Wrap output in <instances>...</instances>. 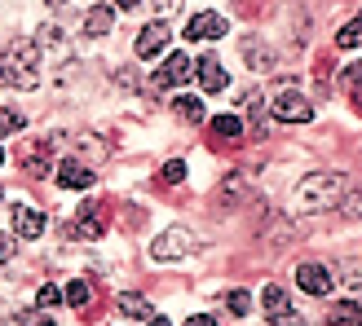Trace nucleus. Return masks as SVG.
<instances>
[{"label":"nucleus","instance_id":"f257e3e1","mask_svg":"<svg viewBox=\"0 0 362 326\" xmlns=\"http://www.w3.org/2000/svg\"><path fill=\"white\" fill-rule=\"evenodd\" d=\"M340 198H345V181L336 172H314V176L296 181V190H292L296 212H327V207L340 203Z\"/></svg>","mask_w":362,"mask_h":326},{"label":"nucleus","instance_id":"f03ea898","mask_svg":"<svg viewBox=\"0 0 362 326\" xmlns=\"http://www.w3.org/2000/svg\"><path fill=\"white\" fill-rule=\"evenodd\" d=\"M0 84L5 88H35L40 76H35V44L18 40L13 49L0 53Z\"/></svg>","mask_w":362,"mask_h":326},{"label":"nucleus","instance_id":"7ed1b4c3","mask_svg":"<svg viewBox=\"0 0 362 326\" xmlns=\"http://www.w3.org/2000/svg\"><path fill=\"white\" fill-rule=\"evenodd\" d=\"M190 251H194V234H190L186 225H173V229H164V234L155 239L151 260H159V265H164V260H186Z\"/></svg>","mask_w":362,"mask_h":326},{"label":"nucleus","instance_id":"20e7f679","mask_svg":"<svg viewBox=\"0 0 362 326\" xmlns=\"http://www.w3.org/2000/svg\"><path fill=\"white\" fill-rule=\"evenodd\" d=\"M274 119H283V123H310L314 119V106L305 102L296 88H283V93L274 97Z\"/></svg>","mask_w":362,"mask_h":326},{"label":"nucleus","instance_id":"39448f33","mask_svg":"<svg viewBox=\"0 0 362 326\" xmlns=\"http://www.w3.org/2000/svg\"><path fill=\"white\" fill-rule=\"evenodd\" d=\"M221 35H226V18H221V13H212V9L194 13L190 23H186V40H194V44H204V40H221Z\"/></svg>","mask_w":362,"mask_h":326},{"label":"nucleus","instance_id":"423d86ee","mask_svg":"<svg viewBox=\"0 0 362 326\" xmlns=\"http://www.w3.org/2000/svg\"><path fill=\"white\" fill-rule=\"evenodd\" d=\"M53 181H58L62 190H88L93 186V168L80 163V159H62L58 168H53Z\"/></svg>","mask_w":362,"mask_h":326},{"label":"nucleus","instance_id":"0eeeda50","mask_svg":"<svg viewBox=\"0 0 362 326\" xmlns=\"http://www.w3.org/2000/svg\"><path fill=\"white\" fill-rule=\"evenodd\" d=\"M296 282H300L305 296H327L332 291V274H327V265H318V260H305L296 269Z\"/></svg>","mask_w":362,"mask_h":326},{"label":"nucleus","instance_id":"6e6552de","mask_svg":"<svg viewBox=\"0 0 362 326\" xmlns=\"http://www.w3.org/2000/svg\"><path fill=\"white\" fill-rule=\"evenodd\" d=\"M190 76H194V66H190V58H186V53H168V58H164V66L155 71V80L164 84V88H181V84H186Z\"/></svg>","mask_w":362,"mask_h":326},{"label":"nucleus","instance_id":"1a4fd4ad","mask_svg":"<svg viewBox=\"0 0 362 326\" xmlns=\"http://www.w3.org/2000/svg\"><path fill=\"white\" fill-rule=\"evenodd\" d=\"M168 49V23L159 18V23H146L137 35V58H159V53Z\"/></svg>","mask_w":362,"mask_h":326},{"label":"nucleus","instance_id":"9d476101","mask_svg":"<svg viewBox=\"0 0 362 326\" xmlns=\"http://www.w3.org/2000/svg\"><path fill=\"white\" fill-rule=\"evenodd\" d=\"M243 62H247V71H274V49H269L261 35H243Z\"/></svg>","mask_w":362,"mask_h":326},{"label":"nucleus","instance_id":"9b49d317","mask_svg":"<svg viewBox=\"0 0 362 326\" xmlns=\"http://www.w3.org/2000/svg\"><path fill=\"white\" fill-rule=\"evenodd\" d=\"M13 234H18V239H40V234H45V216H40V207L18 203V207H13Z\"/></svg>","mask_w":362,"mask_h":326},{"label":"nucleus","instance_id":"f8f14e48","mask_svg":"<svg viewBox=\"0 0 362 326\" xmlns=\"http://www.w3.org/2000/svg\"><path fill=\"white\" fill-rule=\"evenodd\" d=\"M71 234H76V239H102V234H106L102 207H98V203H84V207H80V225H71Z\"/></svg>","mask_w":362,"mask_h":326},{"label":"nucleus","instance_id":"ddd939ff","mask_svg":"<svg viewBox=\"0 0 362 326\" xmlns=\"http://www.w3.org/2000/svg\"><path fill=\"white\" fill-rule=\"evenodd\" d=\"M194 76H199V84H204V93H221L226 88V71H221V62H216L212 53L194 62Z\"/></svg>","mask_w":362,"mask_h":326},{"label":"nucleus","instance_id":"4468645a","mask_svg":"<svg viewBox=\"0 0 362 326\" xmlns=\"http://www.w3.org/2000/svg\"><path fill=\"white\" fill-rule=\"evenodd\" d=\"M23 168L31 176H49V146L45 141H31V146H23Z\"/></svg>","mask_w":362,"mask_h":326},{"label":"nucleus","instance_id":"2eb2a0df","mask_svg":"<svg viewBox=\"0 0 362 326\" xmlns=\"http://www.w3.org/2000/svg\"><path fill=\"white\" fill-rule=\"evenodd\" d=\"M243 106H247V123H252V133L265 137V97L257 93V88H247V93H243Z\"/></svg>","mask_w":362,"mask_h":326},{"label":"nucleus","instance_id":"dca6fc26","mask_svg":"<svg viewBox=\"0 0 362 326\" xmlns=\"http://www.w3.org/2000/svg\"><path fill=\"white\" fill-rule=\"evenodd\" d=\"M261 304H265V313H269V318H279V313L292 309V300H287V291H283L279 282H269L265 291H261Z\"/></svg>","mask_w":362,"mask_h":326},{"label":"nucleus","instance_id":"f3484780","mask_svg":"<svg viewBox=\"0 0 362 326\" xmlns=\"http://www.w3.org/2000/svg\"><path fill=\"white\" fill-rule=\"evenodd\" d=\"M115 304H119V313H124V318H155V313H151V300H146V296H137V291H124Z\"/></svg>","mask_w":362,"mask_h":326},{"label":"nucleus","instance_id":"a211bd4d","mask_svg":"<svg viewBox=\"0 0 362 326\" xmlns=\"http://www.w3.org/2000/svg\"><path fill=\"white\" fill-rule=\"evenodd\" d=\"M111 23H115V13L106 9V5L88 9V18H84V35H106V31H111Z\"/></svg>","mask_w":362,"mask_h":326},{"label":"nucleus","instance_id":"6ab92c4d","mask_svg":"<svg viewBox=\"0 0 362 326\" xmlns=\"http://www.w3.org/2000/svg\"><path fill=\"white\" fill-rule=\"evenodd\" d=\"M327 326H362V304H332Z\"/></svg>","mask_w":362,"mask_h":326},{"label":"nucleus","instance_id":"aec40b11","mask_svg":"<svg viewBox=\"0 0 362 326\" xmlns=\"http://www.w3.org/2000/svg\"><path fill=\"white\" fill-rule=\"evenodd\" d=\"M212 133L221 137V141H234V137H243V119L239 115H216L212 119Z\"/></svg>","mask_w":362,"mask_h":326},{"label":"nucleus","instance_id":"412c9836","mask_svg":"<svg viewBox=\"0 0 362 326\" xmlns=\"http://www.w3.org/2000/svg\"><path fill=\"white\" fill-rule=\"evenodd\" d=\"M336 44H340V49H358V44H362V13L349 18V23L336 31Z\"/></svg>","mask_w":362,"mask_h":326},{"label":"nucleus","instance_id":"4be33fe9","mask_svg":"<svg viewBox=\"0 0 362 326\" xmlns=\"http://www.w3.org/2000/svg\"><path fill=\"white\" fill-rule=\"evenodd\" d=\"M173 106H177V115L186 119V123H204V115H208V111H204V102H199V97H177Z\"/></svg>","mask_w":362,"mask_h":326},{"label":"nucleus","instance_id":"5701e85b","mask_svg":"<svg viewBox=\"0 0 362 326\" xmlns=\"http://www.w3.org/2000/svg\"><path fill=\"white\" fill-rule=\"evenodd\" d=\"M243 194H247L243 176H226V186H221V198H216V207H230V203H239Z\"/></svg>","mask_w":362,"mask_h":326},{"label":"nucleus","instance_id":"b1692460","mask_svg":"<svg viewBox=\"0 0 362 326\" xmlns=\"http://www.w3.org/2000/svg\"><path fill=\"white\" fill-rule=\"evenodd\" d=\"M88 300H93V286H88V282H66V304H71V309H84V304Z\"/></svg>","mask_w":362,"mask_h":326},{"label":"nucleus","instance_id":"393cba45","mask_svg":"<svg viewBox=\"0 0 362 326\" xmlns=\"http://www.w3.org/2000/svg\"><path fill=\"white\" fill-rule=\"evenodd\" d=\"M226 309H230L234 318H247V313H252V296L243 291V286H239V291H226Z\"/></svg>","mask_w":362,"mask_h":326},{"label":"nucleus","instance_id":"a878e982","mask_svg":"<svg viewBox=\"0 0 362 326\" xmlns=\"http://www.w3.org/2000/svg\"><path fill=\"white\" fill-rule=\"evenodd\" d=\"M159 181H164V186H181V181H186V163H181V159L164 163V172H159Z\"/></svg>","mask_w":362,"mask_h":326},{"label":"nucleus","instance_id":"bb28decb","mask_svg":"<svg viewBox=\"0 0 362 326\" xmlns=\"http://www.w3.org/2000/svg\"><path fill=\"white\" fill-rule=\"evenodd\" d=\"M340 278H345V286H362V260H345L340 265Z\"/></svg>","mask_w":362,"mask_h":326},{"label":"nucleus","instance_id":"cd10ccee","mask_svg":"<svg viewBox=\"0 0 362 326\" xmlns=\"http://www.w3.org/2000/svg\"><path fill=\"white\" fill-rule=\"evenodd\" d=\"M35 300H40V309H53V304H62V286L45 282V286H40V296H35Z\"/></svg>","mask_w":362,"mask_h":326},{"label":"nucleus","instance_id":"c85d7f7f","mask_svg":"<svg viewBox=\"0 0 362 326\" xmlns=\"http://www.w3.org/2000/svg\"><path fill=\"white\" fill-rule=\"evenodd\" d=\"M23 123H27V115H18V111H5V115H0V137H5V133H18Z\"/></svg>","mask_w":362,"mask_h":326},{"label":"nucleus","instance_id":"c756f323","mask_svg":"<svg viewBox=\"0 0 362 326\" xmlns=\"http://www.w3.org/2000/svg\"><path fill=\"white\" fill-rule=\"evenodd\" d=\"M269 326H305V318H300L296 309H287V313H279V318H269Z\"/></svg>","mask_w":362,"mask_h":326},{"label":"nucleus","instance_id":"7c9ffc66","mask_svg":"<svg viewBox=\"0 0 362 326\" xmlns=\"http://www.w3.org/2000/svg\"><path fill=\"white\" fill-rule=\"evenodd\" d=\"M13 234H0V260H13Z\"/></svg>","mask_w":362,"mask_h":326},{"label":"nucleus","instance_id":"2f4dec72","mask_svg":"<svg viewBox=\"0 0 362 326\" xmlns=\"http://www.w3.org/2000/svg\"><path fill=\"white\" fill-rule=\"evenodd\" d=\"M23 326H53V318H45V313H27Z\"/></svg>","mask_w":362,"mask_h":326},{"label":"nucleus","instance_id":"473e14b6","mask_svg":"<svg viewBox=\"0 0 362 326\" xmlns=\"http://www.w3.org/2000/svg\"><path fill=\"white\" fill-rule=\"evenodd\" d=\"M177 5H181V0H155V9H159V18H168V13H173Z\"/></svg>","mask_w":362,"mask_h":326},{"label":"nucleus","instance_id":"72a5a7b5","mask_svg":"<svg viewBox=\"0 0 362 326\" xmlns=\"http://www.w3.org/2000/svg\"><path fill=\"white\" fill-rule=\"evenodd\" d=\"M186 326H216V318H208V313H199V318H186Z\"/></svg>","mask_w":362,"mask_h":326},{"label":"nucleus","instance_id":"f704fd0d","mask_svg":"<svg viewBox=\"0 0 362 326\" xmlns=\"http://www.w3.org/2000/svg\"><path fill=\"white\" fill-rule=\"evenodd\" d=\"M345 80H349V84H362V62H358V66H349V71H345Z\"/></svg>","mask_w":362,"mask_h":326},{"label":"nucleus","instance_id":"c9c22d12","mask_svg":"<svg viewBox=\"0 0 362 326\" xmlns=\"http://www.w3.org/2000/svg\"><path fill=\"white\" fill-rule=\"evenodd\" d=\"M115 5H119V9H137V5H141V0H115Z\"/></svg>","mask_w":362,"mask_h":326},{"label":"nucleus","instance_id":"e433bc0d","mask_svg":"<svg viewBox=\"0 0 362 326\" xmlns=\"http://www.w3.org/2000/svg\"><path fill=\"white\" fill-rule=\"evenodd\" d=\"M151 326H173V322L168 318H151Z\"/></svg>","mask_w":362,"mask_h":326},{"label":"nucleus","instance_id":"4c0bfd02","mask_svg":"<svg viewBox=\"0 0 362 326\" xmlns=\"http://www.w3.org/2000/svg\"><path fill=\"white\" fill-rule=\"evenodd\" d=\"M49 5H66V0H49Z\"/></svg>","mask_w":362,"mask_h":326},{"label":"nucleus","instance_id":"58836bf2","mask_svg":"<svg viewBox=\"0 0 362 326\" xmlns=\"http://www.w3.org/2000/svg\"><path fill=\"white\" fill-rule=\"evenodd\" d=\"M0 163H5V146H0Z\"/></svg>","mask_w":362,"mask_h":326},{"label":"nucleus","instance_id":"ea45409f","mask_svg":"<svg viewBox=\"0 0 362 326\" xmlns=\"http://www.w3.org/2000/svg\"><path fill=\"white\" fill-rule=\"evenodd\" d=\"M358 111H362V97H358Z\"/></svg>","mask_w":362,"mask_h":326},{"label":"nucleus","instance_id":"a19ab883","mask_svg":"<svg viewBox=\"0 0 362 326\" xmlns=\"http://www.w3.org/2000/svg\"><path fill=\"white\" fill-rule=\"evenodd\" d=\"M0 194H5V190H0Z\"/></svg>","mask_w":362,"mask_h":326}]
</instances>
